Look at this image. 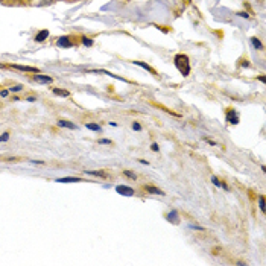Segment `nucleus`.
Listing matches in <instances>:
<instances>
[{
	"label": "nucleus",
	"mask_w": 266,
	"mask_h": 266,
	"mask_svg": "<svg viewBox=\"0 0 266 266\" xmlns=\"http://www.w3.org/2000/svg\"><path fill=\"white\" fill-rule=\"evenodd\" d=\"M251 43L254 44V47H255V49H259V50H260V49H263V44L260 43V40L257 38V37H252V38H251Z\"/></svg>",
	"instance_id": "dca6fc26"
},
{
	"label": "nucleus",
	"mask_w": 266,
	"mask_h": 266,
	"mask_svg": "<svg viewBox=\"0 0 266 266\" xmlns=\"http://www.w3.org/2000/svg\"><path fill=\"white\" fill-rule=\"evenodd\" d=\"M82 43L85 44V46L90 47V46H93V43H94V41H93L91 38H88V37H82Z\"/></svg>",
	"instance_id": "aec40b11"
},
{
	"label": "nucleus",
	"mask_w": 266,
	"mask_h": 266,
	"mask_svg": "<svg viewBox=\"0 0 266 266\" xmlns=\"http://www.w3.org/2000/svg\"><path fill=\"white\" fill-rule=\"evenodd\" d=\"M58 126L61 128H67V129H76V125L69 120H58Z\"/></svg>",
	"instance_id": "9b49d317"
},
{
	"label": "nucleus",
	"mask_w": 266,
	"mask_h": 266,
	"mask_svg": "<svg viewBox=\"0 0 266 266\" xmlns=\"http://www.w3.org/2000/svg\"><path fill=\"white\" fill-rule=\"evenodd\" d=\"M240 65H242V67H248V65H249V63H248L246 59H242V63H240Z\"/></svg>",
	"instance_id": "a878e982"
},
{
	"label": "nucleus",
	"mask_w": 266,
	"mask_h": 266,
	"mask_svg": "<svg viewBox=\"0 0 266 266\" xmlns=\"http://www.w3.org/2000/svg\"><path fill=\"white\" fill-rule=\"evenodd\" d=\"M166 219L169 220V222H172V224H178V222H180V216H178V211H176V210H172L170 213H167Z\"/></svg>",
	"instance_id": "423d86ee"
},
{
	"label": "nucleus",
	"mask_w": 266,
	"mask_h": 266,
	"mask_svg": "<svg viewBox=\"0 0 266 266\" xmlns=\"http://www.w3.org/2000/svg\"><path fill=\"white\" fill-rule=\"evenodd\" d=\"M12 69H17L20 72H30V73H40V70L37 67H28V65H18V64H12Z\"/></svg>",
	"instance_id": "20e7f679"
},
{
	"label": "nucleus",
	"mask_w": 266,
	"mask_h": 266,
	"mask_svg": "<svg viewBox=\"0 0 266 266\" xmlns=\"http://www.w3.org/2000/svg\"><path fill=\"white\" fill-rule=\"evenodd\" d=\"M85 128H87V129H91V131H96V132H100L102 131V128L97 125V123H87Z\"/></svg>",
	"instance_id": "2eb2a0df"
},
{
	"label": "nucleus",
	"mask_w": 266,
	"mask_h": 266,
	"mask_svg": "<svg viewBox=\"0 0 266 266\" xmlns=\"http://www.w3.org/2000/svg\"><path fill=\"white\" fill-rule=\"evenodd\" d=\"M259 207H260L261 211L266 210V207H265V196H263V195H260V196H259Z\"/></svg>",
	"instance_id": "f3484780"
},
{
	"label": "nucleus",
	"mask_w": 266,
	"mask_h": 266,
	"mask_svg": "<svg viewBox=\"0 0 266 266\" xmlns=\"http://www.w3.org/2000/svg\"><path fill=\"white\" fill-rule=\"evenodd\" d=\"M8 93H9L8 90H3V91H0V96H2V97H6V96H8Z\"/></svg>",
	"instance_id": "bb28decb"
},
{
	"label": "nucleus",
	"mask_w": 266,
	"mask_h": 266,
	"mask_svg": "<svg viewBox=\"0 0 266 266\" xmlns=\"http://www.w3.org/2000/svg\"><path fill=\"white\" fill-rule=\"evenodd\" d=\"M132 129H134V131H141V125H140L139 122H134V123H132Z\"/></svg>",
	"instance_id": "4be33fe9"
},
{
	"label": "nucleus",
	"mask_w": 266,
	"mask_h": 266,
	"mask_svg": "<svg viewBox=\"0 0 266 266\" xmlns=\"http://www.w3.org/2000/svg\"><path fill=\"white\" fill-rule=\"evenodd\" d=\"M2 67H3V65H2V64H0V69H2Z\"/></svg>",
	"instance_id": "7c9ffc66"
},
{
	"label": "nucleus",
	"mask_w": 266,
	"mask_h": 266,
	"mask_svg": "<svg viewBox=\"0 0 266 266\" xmlns=\"http://www.w3.org/2000/svg\"><path fill=\"white\" fill-rule=\"evenodd\" d=\"M174 63H175V67L180 70V73L183 75V76H189L190 75V61H189L187 55L178 53V55L174 58Z\"/></svg>",
	"instance_id": "f257e3e1"
},
{
	"label": "nucleus",
	"mask_w": 266,
	"mask_h": 266,
	"mask_svg": "<svg viewBox=\"0 0 266 266\" xmlns=\"http://www.w3.org/2000/svg\"><path fill=\"white\" fill-rule=\"evenodd\" d=\"M56 44H58L59 47H70L73 43L70 41V38H69V37H61V38H58Z\"/></svg>",
	"instance_id": "6e6552de"
},
{
	"label": "nucleus",
	"mask_w": 266,
	"mask_h": 266,
	"mask_svg": "<svg viewBox=\"0 0 266 266\" xmlns=\"http://www.w3.org/2000/svg\"><path fill=\"white\" fill-rule=\"evenodd\" d=\"M146 189V192H149V193H154V195H158V196H164V192L163 190H160L157 187H152V185H148V187H145Z\"/></svg>",
	"instance_id": "f8f14e48"
},
{
	"label": "nucleus",
	"mask_w": 266,
	"mask_h": 266,
	"mask_svg": "<svg viewBox=\"0 0 266 266\" xmlns=\"http://www.w3.org/2000/svg\"><path fill=\"white\" fill-rule=\"evenodd\" d=\"M49 37V30L47 29H43V30H40V32L35 35V41L37 43H41V41H44Z\"/></svg>",
	"instance_id": "1a4fd4ad"
},
{
	"label": "nucleus",
	"mask_w": 266,
	"mask_h": 266,
	"mask_svg": "<svg viewBox=\"0 0 266 266\" xmlns=\"http://www.w3.org/2000/svg\"><path fill=\"white\" fill-rule=\"evenodd\" d=\"M99 143H100V145H111V140H108V139H100Z\"/></svg>",
	"instance_id": "5701e85b"
},
{
	"label": "nucleus",
	"mask_w": 266,
	"mask_h": 266,
	"mask_svg": "<svg viewBox=\"0 0 266 266\" xmlns=\"http://www.w3.org/2000/svg\"><path fill=\"white\" fill-rule=\"evenodd\" d=\"M82 178H78V176H65V178H58L56 183H81Z\"/></svg>",
	"instance_id": "0eeeda50"
},
{
	"label": "nucleus",
	"mask_w": 266,
	"mask_h": 266,
	"mask_svg": "<svg viewBox=\"0 0 266 266\" xmlns=\"http://www.w3.org/2000/svg\"><path fill=\"white\" fill-rule=\"evenodd\" d=\"M239 15H240V17H243V18H248V17H249V15L246 14V12H243V11H242V12H239Z\"/></svg>",
	"instance_id": "cd10ccee"
},
{
	"label": "nucleus",
	"mask_w": 266,
	"mask_h": 266,
	"mask_svg": "<svg viewBox=\"0 0 266 266\" xmlns=\"http://www.w3.org/2000/svg\"><path fill=\"white\" fill-rule=\"evenodd\" d=\"M20 90H23V85H14V87H11V91H20Z\"/></svg>",
	"instance_id": "b1692460"
},
{
	"label": "nucleus",
	"mask_w": 266,
	"mask_h": 266,
	"mask_svg": "<svg viewBox=\"0 0 266 266\" xmlns=\"http://www.w3.org/2000/svg\"><path fill=\"white\" fill-rule=\"evenodd\" d=\"M132 63H134L135 65H140L141 69H145V70H148L149 73H152V75H157V72H155V70L150 67V65H148L146 63H141V61H132Z\"/></svg>",
	"instance_id": "9d476101"
},
{
	"label": "nucleus",
	"mask_w": 266,
	"mask_h": 266,
	"mask_svg": "<svg viewBox=\"0 0 266 266\" xmlns=\"http://www.w3.org/2000/svg\"><path fill=\"white\" fill-rule=\"evenodd\" d=\"M211 183L216 185V187H222V181H220L218 176H211Z\"/></svg>",
	"instance_id": "6ab92c4d"
},
{
	"label": "nucleus",
	"mask_w": 266,
	"mask_h": 266,
	"mask_svg": "<svg viewBox=\"0 0 266 266\" xmlns=\"http://www.w3.org/2000/svg\"><path fill=\"white\" fill-rule=\"evenodd\" d=\"M227 123H230V125H237L239 123V114L234 108H230L227 111Z\"/></svg>",
	"instance_id": "f03ea898"
},
{
	"label": "nucleus",
	"mask_w": 266,
	"mask_h": 266,
	"mask_svg": "<svg viewBox=\"0 0 266 266\" xmlns=\"http://www.w3.org/2000/svg\"><path fill=\"white\" fill-rule=\"evenodd\" d=\"M28 100H29V102H35V100H37V97H34V96H29V97H28Z\"/></svg>",
	"instance_id": "c85d7f7f"
},
{
	"label": "nucleus",
	"mask_w": 266,
	"mask_h": 266,
	"mask_svg": "<svg viewBox=\"0 0 266 266\" xmlns=\"http://www.w3.org/2000/svg\"><path fill=\"white\" fill-rule=\"evenodd\" d=\"M150 149H152L154 152H157V150H158L160 148H158V145H157V143H152V145H150Z\"/></svg>",
	"instance_id": "393cba45"
},
{
	"label": "nucleus",
	"mask_w": 266,
	"mask_h": 266,
	"mask_svg": "<svg viewBox=\"0 0 266 266\" xmlns=\"http://www.w3.org/2000/svg\"><path fill=\"white\" fill-rule=\"evenodd\" d=\"M123 175L128 176L129 180H137V175L134 174V172H131V170H123Z\"/></svg>",
	"instance_id": "a211bd4d"
},
{
	"label": "nucleus",
	"mask_w": 266,
	"mask_h": 266,
	"mask_svg": "<svg viewBox=\"0 0 266 266\" xmlns=\"http://www.w3.org/2000/svg\"><path fill=\"white\" fill-rule=\"evenodd\" d=\"M9 140V132H3L2 135H0V143H3V141H8Z\"/></svg>",
	"instance_id": "412c9836"
},
{
	"label": "nucleus",
	"mask_w": 266,
	"mask_h": 266,
	"mask_svg": "<svg viewBox=\"0 0 266 266\" xmlns=\"http://www.w3.org/2000/svg\"><path fill=\"white\" fill-rule=\"evenodd\" d=\"M116 192H117L119 195H123V196H134V195H135L134 189L128 187V185H117V187H116Z\"/></svg>",
	"instance_id": "7ed1b4c3"
},
{
	"label": "nucleus",
	"mask_w": 266,
	"mask_h": 266,
	"mask_svg": "<svg viewBox=\"0 0 266 266\" xmlns=\"http://www.w3.org/2000/svg\"><path fill=\"white\" fill-rule=\"evenodd\" d=\"M85 174L94 175V176H100V178H106V176H108V174L104 172V170H85Z\"/></svg>",
	"instance_id": "ddd939ff"
},
{
	"label": "nucleus",
	"mask_w": 266,
	"mask_h": 266,
	"mask_svg": "<svg viewBox=\"0 0 266 266\" xmlns=\"http://www.w3.org/2000/svg\"><path fill=\"white\" fill-rule=\"evenodd\" d=\"M34 79L40 84H52L53 79L50 76H44V75H40V73H35L34 75Z\"/></svg>",
	"instance_id": "39448f33"
},
{
	"label": "nucleus",
	"mask_w": 266,
	"mask_h": 266,
	"mask_svg": "<svg viewBox=\"0 0 266 266\" xmlns=\"http://www.w3.org/2000/svg\"><path fill=\"white\" fill-rule=\"evenodd\" d=\"M53 94L61 96V97H69L70 93H69L67 90H63V88H53Z\"/></svg>",
	"instance_id": "4468645a"
},
{
	"label": "nucleus",
	"mask_w": 266,
	"mask_h": 266,
	"mask_svg": "<svg viewBox=\"0 0 266 266\" xmlns=\"http://www.w3.org/2000/svg\"><path fill=\"white\" fill-rule=\"evenodd\" d=\"M257 79H259V81H261V82H263V84L266 82V78H265V76H259V78H257Z\"/></svg>",
	"instance_id": "c756f323"
}]
</instances>
